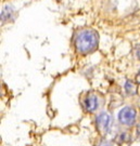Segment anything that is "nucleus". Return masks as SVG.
Masks as SVG:
<instances>
[{
    "mask_svg": "<svg viewBox=\"0 0 140 146\" xmlns=\"http://www.w3.org/2000/svg\"><path fill=\"white\" fill-rule=\"evenodd\" d=\"M98 46V34L92 29H84L79 31L75 39V47L77 52L86 54L93 51Z\"/></svg>",
    "mask_w": 140,
    "mask_h": 146,
    "instance_id": "f257e3e1",
    "label": "nucleus"
},
{
    "mask_svg": "<svg viewBox=\"0 0 140 146\" xmlns=\"http://www.w3.org/2000/svg\"><path fill=\"white\" fill-rule=\"evenodd\" d=\"M119 120L123 125H134V122L136 120V110L134 108L129 107V106H126L124 108H122L119 113Z\"/></svg>",
    "mask_w": 140,
    "mask_h": 146,
    "instance_id": "f03ea898",
    "label": "nucleus"
},
{
    "mask_svg": "<svg viewBox=\"0 0 140 146\" xmlns=\"http://www.w3.org/2000/svg\"><path fill=\"white\" fill-rule=\"evenodd\" d=\"M97 125H98L99 130L101 133H108L110 130V128H111V123H112V118H111V116L108 114V113H101V114H99L97 116Z\"/></svg>",
    "mask_w": 140,
    "mask_h": 146,
    "instance_id": "7ed1b4c3",
    "label": "nucleus"
},
{
    "mask_svg": "<svg viewBox=\"0 0 140 146\" xmlns=\"http://www.w3.org/2000/svg\"><path fill=\"white\" fill-rule=\"evenodd\" d=\"M84 106L87 111H93L98 107V99L96 95H88L84 101Z\"/></svg>",
    "mask_w": 140,
    "mask_h": 146,
    "instance_id": "20e7f679",
    "label": "nucleus"
},
{
    "mask_svg": "<svg viewBox=\"0 0 140 146\" xmlns=\"http://www.w3.org/2000/svg\"><path fill=\"white\" fill-rule=\"evenodd\" d=\"M13 15V8L10 5H5L3 9L1 10V22L5 23V22L10 21Z\"/></svg>",
    "mask_w": 140,
    "mask_h": 146,
    "instance_id": "39448f33",
    "label": "nucleus"
},
{
    "mask_svg": "<svg viewBox=\"0 0 140 146\" xmlns=\"http://www.w3.org/2000/svg\"><path fill=\"white\" fill-rule=\"evenodd\" d=\"M125 90L128 94H135L136 93V86L131 81H126L125 84Z\"/></svg>",
    "mask_w": 140,
    "mask_h": 146,
    "instance_id": "423d86ee",
    "label": "nucleus"
},
{
    "mask_svg": "<svg viewBox=\"0 0 140 146\" xmlns=\"http://www.w3.org/2000/svg\"><path fill=\"white\" fill-rule=\"evenodd\" d=\"M98 146H112V144L110 143V142H107V141H102L101 143H99Z\"/></svg>",
    "mask_w": 140,
    "mask_h": 146,
    "instance_id": "0eeeda50",
    "label": "nucleus"
},
{
    "mask_svg": "<svg viewBox=\"0 0 140 146\" xmlns=\"http://www.w3.org/2000/svg\"><path fill=\"white\" fill-rule=\"evenodd\" d=\"M136 54H137V58H140V44L137 46V48H136Z\"/></svg>",
    "mask_w": 140,
    "mask_h": 146,
    "instance_id": "6e6552de",
    "label": "nucleus"
},
{
    "mask_svg": "<svg viewBox=\"0 0 140 146\" xmlns=\"http://www.w3.org/2000/svg\"><path fill=\"white\" fill-rule=\"evenodd\" d=\"M136 79H137V81H138V82H140V70L138 72V74H137V77H136Z\"/></svg>",
    "mask_w": 140,
    "mask_h": 146,
    "instance_id": "1a4fd4ad",
    "label": "nucleus"
},
{
    "mask_svg": "<svg viewBox=\"0 0 140 146\" xmlns=\"http://www.w3.org/2000/svg\"><path fill=\"white\" fill-rule=\"evenodd\" d=\"M137 132H138V135L140 136V122L139 125H138V128H137Z\"/></svg>",
    "mask_w": 140,
    "mask_h": 146,
    "instance_id": "9d476101",
    "label": "nucleus"
}]
</instances>
